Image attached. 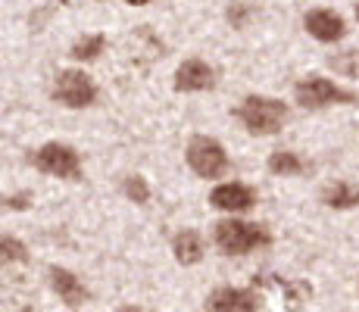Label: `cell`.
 <instances>
[{"label": "cell", "mask_w": 359, "mask_h": 312, "mask_svg": "<svg viewBox=\"0 0 359 312\" xmlns=\"http://www.w3.org/2000/svg\"><path fill=\"white\" fill-rule=\"evenodd\" d=\"M238 119L247 125L250 135H275L287 119V107L272 97H247L238 109Z\"/></svg>", "instance_id": "obj_1"}, {"label": "cell", "mask_w": 359, "mask_h": 312, "mask_svg": "<svg viewBox=\"0 0 359 312\" xmlns=\"http://www.w3.org/2000/svg\"><path fill=\"white\" fill-rule=\"evenodd\" d=\"M266 231L259 225H247V222H238V219H229V222H219L216 225V244L231 256H241L247 250L266 244Z\"/></svg>", "instance_id": "obj_2"}, {"label": "cell", "mask_w": 359, "mask_h": 312, "mask_svg": "<svg viewBox=\"0 0 359 312\" xmlns=\"http://www.w3.org/2000/svg\"><path fill=\"white\" fill-rule=\"evenodd\" d=\"M188 163L197 175L203 178H219L229 165V156H225L222 144L212 141V137H194L188 147Z\"/></svg>", "instance_id": "obj_3"}, {"label": "cell", "mask_w": 359, "mask_h": 312, "mask_svg": "<svg viewBox=\"0 0 359 312\" xmlns=\"http://www.w3.org/2000/svg\"><path fill=\"white\" fill-rule=\"evenodd\" d=\"M297 100L303 103V107H325V103H350L353 100V94L344 91V88H337L334 81L328 79H319V75H309V79H303L300 85H297Z\"/></svg>", "instance_id": "obj_4"}, {"label": "cell", "mask_w": 359, "mask_h": 312, "mask_svg": "<svg viewBox=\"0 0 359 312\" xmlns=\"http://www.w3.org/2000/svg\"><path fill=\"white\" fill-rule=\"evenodd\" d=\"M34 165L47 175H60V178H75L79 175V154L66 144H47L34 154Z\"/></svg>", "instance_id": "obj_5"}, {"label": "cell", "mask_w": 359, "mask_h": 312, "mask_svg": "<svg viewBox=\"0 0 359 312\" xmlns=\"http://www.w3.org/2000/svg\"><path fill=\"white\" fill-rule=\"evenodd\" d=\"M57 100H63L66 107H88V103L97 97V91H94V85L88 81V75L81 72H63L57 79Z\"/></svg>", "instance_id": "obj_6"}, {"label": "cell", "mask_w": 359, "mask_h": 312, "mask_svg": "<svg viewBox=\"0 0 359 312\" xmlns=\"http://www.w3.org/2000/svg\"><path fill=\"white\" fill-rule=\"evenodd\" d=\"M212 88V69L203 60H188L175 72V91H203Z\"/></svg>", "instance_id": "obj_7"}, {"label": "cell", "mask_w": 359, "mask_h": 312, "mask_svg": "<svg viewBox=\"0 0 359 312\" xmlns=\"http://www.w3.org/2000/svg\"><path fill=\"white\" fill-rule=\"evenodd\" d=\"M212 206L229 212H244L253 206V191L247 184H219L212 191Z\"/></svg>", "instance_id": "obj_8"}, {"label": "cell", "mask_w": 359, "mask_h": 312, "mask_svg": "<svg viewBox=\"0 0 359 312\" xmlns=\"http://www.w3.org/2000/svg\"><path fill=\"white\" fill-rule=\"evenodd\" d=\"M306 29L319 41H341L344 38V19L331 10H316L306 16Z\"/></svg>", "instance_id": "obj_9"}, {"label": "cell", "mask_w": 359, "mask_h": 312, "mask_svg": "<svg viewBox=\"0 0 359 312\" xmlns=\"http://www.w3.org/2000/svg\"><path fill=\"white\" fill-rule=\"evenodd\" d=\"M253 309H257V297H253V290L225 287L212 297V312H253Z\"/></svg>", "instance_id": "obj_10"}, {"label": "cell", "mask_w": 359, "mask_h": 312, "mask_svg": "<svg viewBox=\"0 0 359 312\" xmlns=\"http://www.w3.org/2000/svg\"><path fill=\"white\" fill-rule=\"evenodd\" d=\"M50 278H53L57 294L63 297L69 306H79V303L85 300V287H81V281L75 278L72 272H66V269H50Z\"/></svg>", "instance_id": "obj_11"}, {"label": "cell", "mask_w": 359, "mask_h": 312, "mask_svg": "<svg viewBox=\"0 0 359 312\" xmlns=\"http://www.w3.org/2000/svg\"><path fill=\"white\" fill-rule=\"evenodd\" d=\"M322 200H325L328 206H334V210H347V206H356L359 203V187L350 184V182H337V184L325 187Z\"/></svg>", "instance_id": "obj_12"}, {"label": "cell", "mask_w": 359, "mask_h": 312, "mask_svg": "<svg viewBox=\"0 0 359 312\" xmlns=\"http://www.w3.org/2000/svg\"><path fill=\"white\" fill-rule=\"evenodd\" d=\"M200 253H203V244H200V234L197 231H182L175 238V259L178 262L191 266V262L200 259Z\"/></svg>", "instance_id": "obj_13"}, {"label": "cell", "mask_w": 359, "mask_h": 312, "mask_svg": "<svg viewBox=\"0 0 359 312\" xmlns=\"http://www.w3.org/2000/svg\"><path fill=\"white\" fill-rule=\"evenodd\" d=\"M269 169H272L275 175H297V172L306 169V163H303L297 154L278 150V154H272V159H269Z\"/></svg>", "instance_id": "obj_14"}, {"label": "cell", "mask_w": 359, "mask_h": 312, "mask_svg": "<svg viewBox=\"0 0 359 312\" xmlns=\"http://www.w3.org/2000/svg\"><path fill=\"white\" fill-rule=\"evenodd\" d=\"M100 50H103V34H91V38L79 41V44L72 47V57L75 60H94Z\"/></svg>", "instance_id": "obj_15"}, {"label": "cell", "mask_w": 359, "mask_h": 312, "mask_svg": "<svg viewBox=\"0 0 359 312\" xmlns=\"http://www.w3.org/2000/svg\"><path fill=\"white\" fill-rule=\"evenodd\" d=\"M0 259L4 262H25V247L16 238H0Z\"/></svg>", "instance_id": "obj_16"}, {"label": "cell", "mask_w": 359, "mask_h": 312, "mask_svg": "<svg viewBox=\"0 0 359 312\" xmlns=\"http://www.w3.org/2000/svg\"><path fill=\"white\" fill-rule=\"evenodd\" d=\"M126 194L131 200H135V203H147V197H150V191H147V182H144V178H128L126 182Z\"/></svg>", "instance_id": "obj_17"}, {"label": "cell", "mask_w": 359, "mask_h": 312, "mask_svg": "<svg viewBox=\"0 0 359 312\" xmlns=\"http://www.w3.org/2000/svg\"><path fill=\"white\" fill-rule=\"evenodd\" d=\"M128 4H135V6H141V4H150V0H128Z\"/></svg>", "instance_id": "obj_18"}, {"label": "cell", "mask_w": 359, "mask_h": 312, "mask_svg": "<svg viewBox=\"0 0 359 312\" xmlns=\"http://www.w3.org/2000/svg\"><path fill=\"white\" fill-rule=\"evenodd\" d=\"M122 312H141V309H122Z\"/></svg>", "instance_id": "obj_19"}, {"label": "cell", "mask_w": 359, "mask_h": 312, "mask_svg": "<svg viewBox=\"0 0 359 312\" xmlns=\"http://www.w3.org/2000/svg\"><path fill=\"white\" fill-rule=\"evenodd\" d=\"M356 16H359V6H356Z\"/></svg>", "instance_id": "obj_20"}]
</instances>
